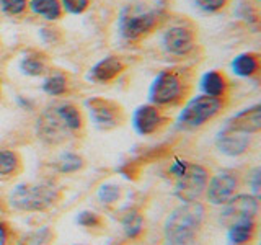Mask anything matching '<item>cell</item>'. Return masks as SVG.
I'll return each mask as SVG.
<instances>
[{"label":"cell","instance_id":"obj_1","mask_svg":"<svg viewBox=\"0 0 261 245\" xmlns=\"http://www.w3.org/2000/svg\"><path fill=\"white\" fill-rule=\"evenodd\" d=\"M206 209L199 201L181 203L163 224V245H196Z\"/></svg>","mask_w":261,"mask_h":245},{"label":"cell","instance_id":"obj_2","mask_svg":"<svg viewBox=\"0 0 261 245\" xmlns=\"http://www.w3.org/2000/svg\"><path fill=\"white\" fill-rule=\"evenodd\" d=\"M59 200L57 188L49 183H21L8 194L12 208L23 212H36L51 208Z\"/></svg>","mask_w":261,"mask_h":245},{"label":"cell","instance_id":"obj_3","mask_svg":"<svg viewBox=\"0 0 261 245\" xmlns=\"http://www.w3.org/2000/svg\"><path fill=\"white\" fill-rule=\"evenodd\" d=\"M224 110L222 98H212L207 95H198L188 102L179 111L176 119L181 129H198Z\"/></svg>","mask_w":261,"mask_h":245},{"label":"cell","instance_id":"obj_4","mask_svg":"<svg viewBox=\"0 0 261 245\" xmlns=\"http://www.w3.org/2000/svg\"><path fill=\"white\" fill-rule=\"evenodd\" d=\"M185 79L179 72L171 69L160 70L149 90L150 103L155 106L175 105L185 96Z\"/></svg>","mask_w":261,"mask_h":245},{"label":"cell","instance_id":"obj_5","mask_svg":"<svg viewBox=\"0 0 261 245\" xmlns=\"http://www.w3.org/2000/svg\"><path fill=\"white\" fill-rule=\"evenodd\" d=\"M157 10H134L126 8L119 16V35L127 41H139L159 27Z\"/></svg>","mask_w":261,"mask_h":245},{"label":"cell","instance_id":"obj_6","mask_svg":"<svg viewBox=\"0 0 261 245\" xmlns=\"http://www.w3.org/2000/svg\"><path fill=\"white\" fill-rule=\"evenodd\" d=\"M209 182V172L199 163L188 162L185 170L175 177V194L183 203L198 201L199 196L206 190Z\"/></svg>","mask_w":261,"mask_h":245},{"label":"cell","instance_id":"obj_7","mask_svg":"<svg viewBox=\"0 0 261 245\" xmlns=\"http://www.w3.org/2000/svg\"><path fill=\"white\" fill-rule=\"evenodd\" d=\"M258 216V196L253 194H235L224 204L220 212V223L230 227L243 220H256Z\"/></svg>","mask_w":261,"mask_h":245},{"label":"cell","instance_id":"obj_8","mask_svg":"<svg viewBox=\"0 0 261 245\" xmlns=\"http://www.w3.org/2000/svg\"><path fill=\"white\" fill-rule=\"evenodd\" d=\"M240 188V177L233 170H220L216 175L209 178L206 185V198L214 206H224V204L235 196Z\"/></svg>","mask_w":261,"mask_h":245},{"label":"cell","instance_id":"obj_9","mask_svg":"<svg viewBox=\"0 0 261 245\" xmlns=\"http://www.w3.org/2000/svg\"><path fill=\"white\" fill-rule=\"evenodd\" d=\"M162 44L170 54L188 56L196 46L194 31L186 24H173L163 33Z\"/></svg>","mask_w":261,"mask_h":245},{"label":"cell","instance_id":"obj_10","mask_svg":"<svg viewBox=\"0 0 261 245\" xmlns=\"http://www.w3.org/2000/svg\"><path fill=\"white\" fill-rule=\"evenodd\" d=\"M87 108L90 116L93 119V125L98 129L108 131L119 125V114H121L119 106L106 100H101V98H92V100L87 102Z\"/></svg>","mask_w":261,"mask_h":245},{"label":"cell","instance_id":"obj_11","mask_svg":"<svg viewBox=\"0 0 261 245\" xmlns=\"http://www.w3.org/2000/svg\"><path fill=\"white\" fill-rule=\"evenodd\" d=\"M251 144V134H245L240 131H233L224 126L216 137V147L219 152L228 157H239V155L245 154L248 151Z\"/></svg>","mask_w":261,"mask_h":245},{"label":"cell","instance_id":"obj_12","mask_svg":"<svg viewBox=\"0 0 261 245\" xmlns=\"http://www.w3.org/2000/svg\"><path fill=\"white\" fill-rule=\"evenodd\" d=\"M165 118L159 106L155 105H142L133 114V126L141 136L155 134L163 126Z\"/></svg>","mask_w":261,"mask_h":245},{"label":"cell","instance_id":"obj_13","mask_svg":"<svg viewBox=\"0 0 261 245\" xmlns=\"http://www.w3.org/2000/svg\"><path fill=\"white\" fill-rule=\"evenodd\" d=\"M38 134L41 139H44L46 142L57 144L64 141L67 134H70L65 126L61 122V119L57 118V114L54 110H47L41 114V118L38 119Z\"/></svg>","mask_w":261,"mask_h":245},{"label":"cell","instance_id":"obj_14","mask_svg":"<svg viewBox=\"0 0 261 245\" xmlns=\"http://www.w3.org/2000/svg\"><path fill=\"white\" fill-rule=\"evenodd\" d=\"M225 128L240 131L245 134H258L261 129V106L255 105L240 113H237L232 119L227 121Z\"/></svg>","mask_w":261,"mask_h":245},{"label":"cell","instance_id":"obj_15","mask_svg":"<svg viewBox=\"0 0 261 245\" xmlns=\"http://www.w3.org/2000/svg\"><path fill=\"white\" fill-rule=\"evenodd\" d=\"M126 69V64L122 62L116 56H108L96 62L88 72V79L96 82V84H108V82L114 80L119 74Z\"/></svg>","mask_w":261,"mask_h":245},{"label":"cell","instance_id":"obj_16","mask_svg":"<svg viewBox=\"0 0 261 245\" xmlns=\"http://www.w3.org/2000/svg\"><path fill=\"white\" fill-rule=\"evenodd\" d=\"M256 235V220H243L227 227L228 245H250Z\"/></svg>","mask_w":261,"mask_h":245},{"label":"cell","instance_id":"obj_17","mask_svg":"<svg viewBox=\"0 0 261 245\" xmlns=\"http://www.w3.org/2000/svg\"><path fill=\"white\" fill-rule=\"evenodd\" d=\"M201 90L202 95H207L212 98H224L227 93L228 82L222 72L209 70L201 77Z\"/></svg>","mask_w":261,"mask_h":245},{"label":"cell","instance_id":"obj_18","mask_svg":"<svg viewBox=\"0 0 261 245\" xmlns=\"http://www.w3.org/2000/svg\"><path fill=\"white\" fill-rule=\"evenodd\" d=\"M53 110L69 133H77V131H80L82 126H84L82 113L79 111L77 106H73L72 103H61L54 106Z\"/></svg>","mask_w":261,"mask_h":245},{"label":"cell","instance_id":"obj_19","mask_svg":"<svg viewBox=\"0 0 261 245\" xmlns=\"http://www.w3.org/2000/svg\"><path fill=\"white\" fill-rule=\"evenodd\" d=\"M232 72L239 77H251L259 70V57L255 53H243L233 57Z\"/></svg>","mask_w":261,"mask_h":245},{"label":"cell","instance_id":"obj_20","mask_svg":"<svg viewBox=\"0 0 261 245\" xmlns=\"http://www.w3.org/2000/svg\"><path fill=\"white\" fill-rule=\"evenodd\" d=\"M28 8L35 15L47 21L59 20L64 13L61 0H31V2H28Z\"/></svg>","mask_w":261,"mask_h":245},{"label":"cell","instance_id":"obj_21","mask_svg":"<svg viewBox=\"0 0 261 245\" xmlns=\"http://www.w3.org/2000/svg\"><path fill=\"white\" fill-rule=\"evenodd\" d=\"M121 226L127 239H136V237H139L144 231V217L139 211L129 209L126 214L122 216Z\"/></svg>","mask_w":261,"mask_h":245},{"label":"cell","instance_id":"obj_22","mask_svg":"<svg viewBox=\"0 0 261 245\" xmlns=\"http://www.w3.org/2000/svg\"><path fill=\"white\" fill-rule=\"evenodd\" d=\"M20 70L24 74V76H30V77L43 76V74L46 72V62H44L43 57L27 56L20 61Z\"/></svg>","mask_w":261,"mask_h":245},{"label":"cell","instance_id":"obj_23","mask_svg":"<svg viewBox=\"0 0 261 245\" xmlns=\"http://www.w3.org/2000/svg\"><path fill=\"white\" fill-rule=\"evenodd\" d=\"M43 90H44V93L51 96H61L67 92V79L61 76V74H53V76L44 79Z\"/></svg>","mask_w":261,"mask_h":245},{"label":"cell","instance_id":"obj_24","mask_svg":"<svg viewBox=\"0 0 261 245\" xmlns=\"http://www.w3.org/2000/svg\"><path fill=\"white\" fill-rule=\"evenodd\" d=\"M20 167V159L13 151H0V177H10Z\"/></svg>","mask_w":261,"mask_h":245},{"label":"cell","instance_id":"obj_25","mask_svg":"<svg viewBox=\"0 0 261 245\" xmlns=\"http://www.w3.org/2000/svg\"><path fill=\"white\" fill-rule=\"evenodd\" d=\"M84 167V160H82L80 155L72 154V152H65L62 154L59 160H57V168L62 174H73V172L80 170Z\"/></svg>","mask_w":261,"mask_h":245},{"label":"cell","instance_id":"obj_26","mask_svg":"<svg viewBox=\"0 0 261 245\" xmlns=\"http://www.w3.org/2000/svg\"><path fill=\"white\" fill-rule=\"evenodd\" d=\"M98 200H100L103 204H113L114 201L119 200L121 196V188L118 185H113V183H106V185H101L98 188Z\"/></svg>","mask_w":261,"mask_h":245},{"label":"cell","instance_id":"obj_27","mask_svg":"<svg viewBox=\"0 0 261 245\" xmlns=\"http://www.w3.org/2000/svg\"><path fill=\"white\" fill-rule=\"evenodd\" d=\"M0 8L2 12L10 16L23 15L28 8V0H0Z\"/></svg>","mask_w":261,"mask_h":245},{"label":"cell","instance_id":"obj_28","mask_svg":"<svg viewBox=\"0 0 261 245\" xmlns=\"http://www.w3.org/2000/svg\"><path fill=\"white\" fill-rule=\"evenodd\" d=\"M230 0H194L196 7L206 13H216L228 5Z\"/></svg>","mask_w":261,"mask_h":245},{"label":"cell","instance_id":"obj_29","mask_svg":"<svg viewBox=\"0 0 261 245\" xmlns=\"http://www.w3.org/2000/svg\"><path fill=\"white\" fill-rule=\"evenodd\" d=\"M90 0H61L62 10L70 15H80L88 8Z\"/></svg>","mask_w":261,"mask_h":245},{"label":"cell","instance_id":"obj_30","mask_svg":"<svg viewBox=\"0 0 261 245\" xmlns=\"http://www.w3.org/2000/svg\"><path fill=\"white\" fill-rule=\"evenodd\" d=\"M77 223L80 226H84V227H98L101 224V219H100V216L96 214V212L84 211V212H80V214H79Z\"/></svg>","mask_w":261,"mask_h":245},{"label":"cell","instance_id":"obj_31","mask_svg":"<svg viewBox=\"0 0 261 245\" xmlns=\"http://www.w3.org/2000/svg\"><path fill=\"white\" fill-rule=\"evenodd\" d=\"M250 185H251V191H253V196H258L259 193V168H253L251 174H250Z\"/></svg>","mask_w":261,"mask_h":245},{"label":"cell","instance_id":"obj_32","mask_svg":"<svg viewBox=\"0 0 261 245\" xmlns=\"http://www.w3.org/2000/svg\"><path fill=\"white\" fill-rule=\"evenodd\" d=\"M8 243V231L4 223H0V245Z\"/></svg>","mask_w":261,"mask_h":245},{"label":"cell","instance_id":"obj_33","mask_svg":"<svg viewBox=\"0 0 261 245\" xmlns=\"http://www.w3.org/2000/svg\"><path fill=\"white\" fill-rule=\"evenodd\" d=\"M256 2H259V0H256Z\"/></svg>","mask_w":261,"mask_h":245}]
</instances>
